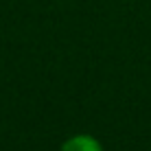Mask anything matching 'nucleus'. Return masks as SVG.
<instances>
[{"mask_svg":"<svg viewBox=\"0 0 151 151\" xmlns=\"http://www.w3.org/2000/svg\"><path fill=\"white\" fill-rule=\"evenodd\" d=\"M59 151H105L101 140L92 134H75L61 142Z\"/></svg>","mask_w":151,"mask_h":151,"instance_id":"f257e3e1","label":"nucleus"}]
</instances>
